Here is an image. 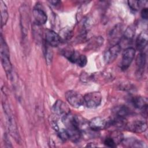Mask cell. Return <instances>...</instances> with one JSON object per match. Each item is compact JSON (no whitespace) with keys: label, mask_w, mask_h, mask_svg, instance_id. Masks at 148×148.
Wrapping results in <instances>:
<instances>
[{"label":"cell","mask_w":148,"mask_h":148,"mask_svg":"<svg viewBox=\"0 0 148 148\" xmlns=\"http://www.w3.org/2000/svg\"><path fill=\"white\" fill-rule=\"evenodd\" d=\"M0 53H1V61L2 66L8 75L11 74L12 72V64L10 60L9 50L6 43L3 38V36H1V46H0Z\"/></svg>","instance_id":"cell-1"},{"label":"cell","mask_w":148,"mask_h":148,"mask_svg":"<svg viewBox=\"0 0 148 148\" xmlns=\"http://www.w3.org/2000/svg\"><path fill=\"white\" fill-rule=\"evenodd\" d=\"M62 54L69 61L76 64L80 67H84L87 64V59L86 56L81 54L73 49H65Z\"/></svg>","instance_id":"cell-2"},{"label":"cell","mask_w":148,"mask_h":148,"mask_svg":"<svg viewBox=\"0 0 148 148\" xmlns=\"http://www.w3.org/2000/svg\"><path fill=\"white\" fill-rule=\"evenodd\" d=\"M84 104L88 108H95L99 106L102 102V96L98 91L87 93L83 96Z\"/></svg>","instance_id":"cell-3"},{"label":"cell","mask_w":148,"mask_h":148,"mask_svg":"<svg viewBox=\"0 0 148 148\" xmlns=\"http://www.w3.org/2000/svg\"><path fill=\"white\" fill-rule=\"evenodd\" d=\"M90 129L94 131H98L107 129L111 126L110 119H105L102 117H95L88 121Z\"/></svg>","instance_id":"cell-4"},{"label":"cell","mask_w":148,"mask_h":148,"mask_svg":"<svg viewBox=\"0 0 148 148\" xmlns=\"http://www.w3.org/2000/svg\"><path fill=\"white\" fill-rule=\"evenodd\" d=\"M65 98L73 107L79 108L84 104L83 96L75 90H69L65 93Z\"/></svg>","instance_id":"cell-5"},{"label":"cell","mask_w":148,"mask_h":148,"mask_svg":"<svg viewBox=\"0 0 148 148\" xmlns=\"http://www.w3.org/2000/svg\"><path fill=\"white\" fill-rule=\"evenodd\" d=\"M2 105H3L4 112L5 113V114L6 115V117H7L8 124V127H9V129L10 130V134L13 137L16 138V139H18L16 124L13 119V114L11 112L10 108L8 106V103L6 102H5V100L3 101Z\"/></svg>","instance_id":"cell-6"},{"label":"cell","mask_w":148,"mask_h":148,"mask_svg":"<svg viewBox=\"0 0 148 148\" xmlns=\"http://www.w3.org/2000/svg\"><path fill=\"white\" fill-rule=\"evenodd\" d=\"M135 55V50L133 47L125 49L122 55L121 62V69L123 71L127 70L131 65Z\"/></svg>","instance_id":"cell-7"},{"label":"cell","mask_w":148,"mask_h":148,"mask_svg":"<svg viewBox=\"0 0 148 148\" xmlns=\"http://www.w3.org/2000/svg\"><path fill=\"white\" fill-rule=\"evenodd\" d=\"M51 110L53 113L61 118L70 113V109L68 106L62 100H57L52 106Z\"/></svg>","instance_id":"cell-8"},{"label":"cell","mask_w":148,"mask_h":148,"mask_svg":"<svg viewBox=\"0 0 148 148\" xmlns=\"http://www.w3.org/2000/svg\"><path fill=\"white\" fill-rule=\"evenodd\" d=\"M45 38L47 45L51 47H57L61 42L60 35L51 29H46Z\"/></svg>","instance_id":"cell-9"},{"label":"cell","mask_w":148,"mask_h":148,"mask_svg":"<svg viewBox=\"0 0 148 148\" xmlns=\"http://www.w3.org/2000/svg\"><path fill=\"white\" fill-rule=\"evenodd\" d=\"M121 50V46L119 43L113 45L104 53V60L106 64L112 63L117 58Z\"/></svg>","instance_id":"cell-10"},{"label":"cell","mask_w":148,"mask_h":148,"mask_svg":"<svg viewBox=\"0 0 148 148\" xmlns=\"http://www.w3.org/2000/svg\"><path fill=\"white\" fill-rule=\"evenodd\" d=\"M131 101L135 108L140 110L143 113V116H146L147 110V99L146 97L134 96L132 97Z\"/></svg>","instance_id":"cell-11"},{"label":"cell","mask_w":148,"mask_h":148,"mask_svg":"<svg viewBox=\"0 0 148 148\" xmlns=\"http://www.w3.org/2000/svg\"><path fill=\"white\" fill-rule=\"evenodd\" d=\"M125 128L135 133H142L146 131L147 123L142 120H134L127 123Z\"/></svg>","instance_id":"cell-12"},{"label":"cell","mask_w":148,"mask_h":148,"mask_svg":"<svg viewBox=\"0 0 148 148\" xmlns=\"http://www.w3.org/2000/svg\"><path fill=\"white\" fill-rule=\"evenodd\" d=\"M34 21L36 25H41L45 24L47 20L46 13L40 8H34L32 10Z\"/></svg>","instance_id":"cell-13"},{"label":"cell","mask_w":148,"mask_h":148,"mask_svg":"<svg viewBox=\"0 0 148 148\" xmlns=\"http://www.w3.org/2000/svg\"><path fill=\"white\" fill-rule=\"evenodd\" d=\"M123 28L121 24H118L113 28L109 34L110 41L113 42V45L118 44L123 36Z\"/></svg>","instance_id":"cell-14"},{"label":"cell","mask_w":148,"mask_h":148,"mask_svg":"<svg viewBox=\"0 0 148 148\" xmlns=\"http://www.w3.org/2000/svg\"><path fill=\"white\" fill-rule=\"evenodd\" d=\"M148 41V35L146 31H143L141 32L136 39L135 45L136 49L142 52L145 49L147 45Z\"/></svg>","instance_id":"cell-15"},{"label":"cell","mask_w":148,"mask_h":148,"mask_svg":"<svg viewBox=\"0 0 148 148\" xmlns=\"http://www.w3.org/2000/svg\"><path fill=\"white\" fill-rule=\"evenodd\" d=\"M146 62V56L143 52H140L136 58V66L137 75H140L143 73Z\"/></svg>","instance_id":"cell-16"},{"label":"cell","mask_w":148,"mask_h":148,"mask_svg":"<svg viewBox=\"0 0 148 148\" xmlns=\"http://www.w3.org/2000/svg\"><path fill=\"white\" fill-rule=\"evenodd\" d=\"M121 143L127 147H143L145 146L143 142L135 138H124Z\"/></svg>","instance_id":"cell-17"},{"label":"cell","mask_w":148,"mask_h":148,"mask_svg":"<svg viewBox=\"0 0 148 148\" xmlns=\"http://www.w3.org/2000/svg\"><path fill=\"white\" fill-rule=\"evenodd\" d=\"M112 113L114 116L126 118L130 114V110L125 105H119L113 109Z\"/></svg>","instance_id":"cell-18"},{"label":"cell","mask_w":148,"mask_h":148,"mask_svg":"<svg viewBox=\"0 0 148 148\" xmlns=\"http://www.w3.org/2000/svg\"><path fill=\"white\" fill-rule=\"evenodd\" d=\"M110 121L111 125H113L116 127L121 128H125L126 125L127 124V121L126 118L114 116L113 117L109 118Z\"/></svg>","instance_id":"cell-19"},{"label":"cell","mask_w":148,"mask_h":148,"mask_svg":"<svg viewBox=\"0 0 148 148\" xmlns=\"http://www.w3.org/2000/svg\"><path fill=\"white\" fill-rule=\"evenodd\" d=\"M0 9L1 13V27L2 28L6 24L9 17L7 6L2 1H1L0 2Z\"/></svg>","instance_id":"cell-20"},{"label":"cell","mask_w":148,"mask_h":148,"mask_svg":"<svg viewBox=\"0 0 148 148\" xmlns=\"http://www.w3.org/2000/svg\"><path fill=\"white\" fill-rule=\"evenodd\" d=\"M135 27L134 25L131 24L125 29V31L123 32V36L126 40L130 41L133 39L134 36H135Z\"/></svg>","instance_id":"cell-21"},{"label":"cell","mask_w":148,"mask_h":148,"mask_svg":"<svg viewBox=\"0 0 148 148\" xmlns=\"http://www.w3.org/2000/svg\"><path fill=\"white\" fill-rule=\"evenodd\" d=\"M109 136L113 139V140L114 141L117 145L120 143H121L123 140L124 139L123 134L119 131H114L112 132Z\"/></svg>","instance_id":"cell-22"},{"label":"cell","mask_w":148,"mask_h":148,"mask_svg":"<svg viewBox=\"0 0 148 148\" xmlns=\"http://www.w3.org/2000/svg\"><path fill=\"white\" fill-rule=\"evenodd\" d=\"M144 1H132V0H130L127 1L128 5L129 7L133 10L136 11L138 10L140 7L142 6V3H143Z\"/></svg>","instance_id":"cell-23"},{"label":"cell","mask_w":148,"mask_h":148,"mask_svg":"<svg viewBox=\"0 0 148 148\" xmlns=\"http://www.w3.org/2000/svg\"><path fill=\"white\" fill-rule=\"evenodd\" d=\"M58 136L62 141L65 142L66 140L69 139L68 135L66 130L61 129V130H58Z\"/></svg>","instance_id":"cell-24"},{"label":"cell","mask_w":148,"mask_h":148,"mask_svg":"<svg viewBox=\"0 0 148 148\" xmlns=\"http://www.w3.org/2000/svg\"><path fill=\"white\" fill-rule=\"evenodd\" d=\"M104 145L109 147H115L117 146V145L113 139L109 136L105 138L104 140Z\"/></svg>","instance_id":"cell-25"},{"label":"cell","mask_w":148,"mask_h":148,"mask_svg":"<svg viewBox=\"0 0 148 148\" xmlns=\"http://www.w3.org/2000/svg\"><path fill=\"white\" fill-rule=\"evenodd\" d=\"M140 14H141V17H142L143 19L147 20V17H148V10H147V8H143L142 11H141Z\"/></svg>","instance_id":"cell-26"},{"label":"cell","mask_w":148,"mask_h":148,"mask_svg":"<svg viewBox=\"0 0 148 148\" xmlns=\"http://www.w3.org/2000/svg\"><path fill=\"white\" fill-rule=\"evenodd\" d=\"M49 2L51 4H53V5H57L59 3H60V1H49Z\"/></svg>","instance_id":"cell-27"}]
</instances>
